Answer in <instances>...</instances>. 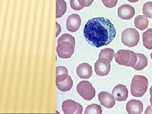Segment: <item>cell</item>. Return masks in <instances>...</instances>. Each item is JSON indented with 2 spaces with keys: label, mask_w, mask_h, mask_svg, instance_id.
<instances>
[{
  "label": "cell",
  "mask_w": 152,
  "mask_h": 114,
  "mask_svg": "<svg viewBox=\"0 0 152 114\" xmlns=\"http://www.w3.org/2000/svg\"><path fill=\"white\" fill-rule=\"evenodd\" d=\"M117 31L108 18L96 17L88 21L84 29V36L89 45L100 48L109 45L115 39Z\"/></svg>",
  "instance_id": "6da1fadb"
},
{
  "label": "cell",
  "mask_w": 152,
  "mask_h": 114,
  "mask_svg": "<svg viewBox=\"0 0 152 114\" xmlns=\"http://www.w3.org/2000/svg\"><path fill=\"white\" fill-rule=\"evenodd\" d=\"M75 41L74 36L64 34L59 37L56 47L57 55L61 58H69L74 52Z\"/></svg>",
  "instance_id": "7a4b0ae2"
},
{
  "label": "cell",
  "mask_w": 152,
  "mask_h": 114,
  "mask_svg": "<svg viewBox=\"0 0 152 114\" xmlns=\"http://www.w3.org/2000/svg\"><path fill=\"white\" fill-rule=\"evenodd\" d=\"M148 81L143 75L133 77L131 85V93L135 97H142L147 91Z\"/></svg>",
  "instance_id": "3957f363"
},
{
  "label": "cell",
  "mask_w": 152,
  "mask_h": 114,
  "mask_svg": "<svg viewBox=\"0 0 152 114\" xmlns=\"http://www.w3.org/2000/svg\"><path fill=\"white\" fill-rule=\"evenodd\" d=\"M114 57L117 64L126 67H132L137 60L136 53L130 50H119L114 55Z\"/></svg>",
  "instance_id": "277c9868"
},
{
  "label": "cell",
  "mask_w": 152,
  "mask_h": 114,
  "mask_svg": "<svg viewBox=\"0 0 152 114\" xmlns=\"http://www.w3.org/2000/svg\"><path fill=\"white\" fill-rule=\"evenodd\" d=\"M122 43L129 48L137 46L140 41V34L136 29L128 28L125 29L121 35Z\"/></svg>",
  "instance_id": "5b68a950"
},
{
  "label": "cell",
  "mask_w": 152,
  "mask_h": 114,
  "mask_svg": "<svg viewBox=\"0 0 152 114\" xmlns=\"http://www.w3.org/2000/svg\"><path fill=\"white\" fill-rule=\"evenodd\" d=\"M77 91L83 99L87 101L91 100L96 94V91L93 85L90 82L87 81H83L78 84Z\"/></svg>",
  "instance_id": "8992f818"
},
{
  "label": "cell",
  "mask_w": 152,
  "mask_h": 114,
  "mask_svg": "<svg viewBox=\"0 0 152 114\" xmlns=\"http://www.w3.org/2000/svg\"><path fill=\"white\" fill-rule=\"evenodd\" d=\"M83 106L71 100H67L62 103V110L65 114H81Z\"/></svg>",
  "instance_id": "52a82bcc"
},
{
  "label": "cell",
  "mask_w": 152,
  "mask_h": 114,
  "mask_svg": "<svg viewBox=\"0 0 152 114\" xmlns=\"http://www.w3.org/2000/svg\"><path fill=\"white\" fill-rule=\"evenodd\" d=\"M73 81L69 75H64L56 77V85L57 88L62 92L70 91L73 87Z\"/></svg>",
  "instance_id": "ba28073f"
},
{
  "label": "cell",
  "mask_w": 152,
  "mask_h": 114,
  "mask_svg": "<svg viewBox=\"0 0 152 114\" xmlns=\"http://www.w3.org/2000/svg\"><path fill=\"white\" fill-rule=\"evenodd\" d=\"M112 95L117 102L126 101L128 98V89L125 85H118L113 88Z\"/></svg>",
  "instance_id": "9c48e42d"
},
{
  "label": "cell",
  "mask_w": 152,
  "mask_h": 114,
  "mask_svg": "<svg viewBox=\"0 0 152 114\" xmlns=\"http://www.w3.org/2000/svg\"><path fill=\"white\" fill-rule=\"evenodd\" d=\"M81 25V18L77 14H71L67 20V29L69 32H75L79 29Z\"/></svg>",
  "instance_id": "30bf717a"
},
{
  "label": "cell",
  "mask_w": 152,
  "mask_h": 114,
  "mask_svg": "<svg viewBox=\"0 0 152 114\" xmlns=\"http://www.w3.org/2000/svg\"><path fill=\"white\" fill-rule=\"evenodd\" d=\"M98 100L102 105L107 108H112L115 105L114 98L107 91L100 92L98 94Z\"/></svg>",
  "instance_id": "8fae6325"
},
{
  "label": "cell",
  "mask_w": 152,
  "mask_h": 114,
  "mask_svg": "<svg viewBox=\"0 0 152 114\" xmlns=\"http://www.w3.org/2000/svg\"><path fill=\"white\" fill-rule=\"evenodd\" d=\"M135 15V10L129 5H123L118 9L119 17L123 20H129Z\"/></svg>",
  "instance_id": "7c38bea8"
},
{
  "label": "cell",
  "mask_w": 152,
  "mask_h": 114,
  "mask_svg": "<svg viewBox=\"0 0 152 114\" xmlns=\"http://www.w3.org/2000/svg\"><path fill=\"white\" fill-rule=\"evenodd\" d=\"M143 110V103L137 100H130L126 104V110L129 114H140Z\"/></svg>",
  "instance_id": "4fadbf2b"
},
{
  "label": "cell",
  "mask_w": 152,
  "mask_h": 114,
  "mask_svg": "<svg viewBox=\"0 0 152 114\" xmlns=\"http://www.w3.org/2000/svg\"><path fill=\"white\" fill-rule=\"evenodd\" d=\"M76 72H77V75L81 79H88L91 77L93 70L90 65L87 63H83L77 67Z\"/></svg>",
  "instance_id": "5bb4252c"
},
{
  "label": "cell",
  "mask_w": 152,
  "mask_h": 114,
  "mask_svg": "<svg viewBox=\"0 0 152 114\" xmlns=\"http://www.w3.org/2000/svg\"><path fill=\"white\" fill-rule=\"evenodd\" d=\"M111 66L110 64H105L104 62L98 60L94 64V70L97 75L104 77L107 75L110 71Z\"/></svg>",
  "instance_id": "9a60e30c"
},
{
  "label": "cell",
  "mask_w": 152,
  "mask_h": 114,
  "mask_svg": "<svg viewBox=\"0 0 152 114\" xmlns=\"http://www.w3.org/2000/svg\"><path fill=\"white\" fill-rule=\"evenodd\" d=\"M114 55L115 53L112 48H107L103 49L99 54L98 60L105 64H110L112 60Z\"/></svg>",
  "instance_id": "2e32d148"
},
{
  "label": "cell",
  "mask_w": 152,
  "mask_h": 114,
  "mask_svg": "<svg viewBox=\"0 0 152 114\" xmlns=\"http://www.w3.org/2000/svg\"><path fill=\"white\" fill-rule=\"evenodd\" d=\"M137 60L134 66L132 67L133 69L138 71L143 70L146 67L148 66V58L145 55L141 53H136Z\"/></svg>",
  "instance_id": "e0dca14e"
},
{
  "label": "cell",
  "mask_w": 152,
  "mask_h": 114,
  "mask_svg": "<svg viewBox=\"0 0 152 114\" xmlns=\"http://www.w3.org/2000/svg\"><path fill=\"white\" fill-rule=\"evenodd\" d=\"M134 26L137 29L144 31L148 28L149 21L146 15H138L134 19Z\"/></svg>",
  "instance_id": "ac0fdd59"
},
{
  "label": "cell",
  "mask_w": 152,
  "mask_h": 114,
  "mask_svg": "<svg viewBox=\"0 0 152 114\" xmlns=\"http://www.w3.org/2000/svg\"><path fill=\"white\" fill-rule=\"evenodd\" d=\"M67 9V3L64 0H56V18L63 17Z\"/></svg>",
  "instance_id": "d6986e66"
},
{
  "label": "cell",
  "mask_w": 152,
  "mask_h": 114,
  "mask_svg": "<svg viewBox=\"0 0 152 114\" xmlns=\"http://www.w3.org/2000/svg\"><path fill=\"white\" fill-rule=\"evenodd\" d=\"M143 46L148 50H152V29H147L143 34Z\"/></svg>",
  "instance_id": "ffe728a7"
},
{
  "label": "cell",
  "mask_w": 152,
  "mask_h": 114,
  "mask_svg": "<svg viewBox=\"0 0 152 114\" xmlns=\"http://www.w3.org/2000/svg\"><path fill=\"white\" fill-rule=\"evenodd\" d=\"M85 113L86 114H101L102 113V109L101 106L93 104L88 105L86 107Z\"/></svg>",
  "instance_id": "44dd1931"
},
{
  "label": "cell",
  "mask_w": 152,
  "mask_h": 114,
  "mask_svg": "<svg viewBox=\"0 0 152 114\" xmlns=\"http://www.w3.org/2000/svg\"><path fill=\"white\" fill-rule=\"evenodd\" d=\"M70 5L72 9L79 11L86 6L85 0H70Z\"/></svg>",
  "instance_id": "7402d4cb"
},
{
  "label": "cell",
  "mask_w": 152,
  "mask_h": 114,
  "mask_svg": "<svg viewBox=\"0 0 152 114\" xmlns=\"http://www.w3.org/2000/svg\"><path fill=\"white\" fill-rule=\"evenodd\" d=\"M143 13L148 18H152V2L148 1L143 7Z\"/></svg>",
  "instance_id": "603a6c76"
},
{
  "label": "cell",
  "mask_w": 152,
  "mask_h": 114,
  "mask_svg": "<svg viewBox=\"0 0 152 114\" xmlns=\"http://www.w3.org/2000/svg\"><path fill=\"white\" fill-rule=\"evenodd\" d=\"M69 72L66 67L64 66H58L56 67V77L64 75H68Z\"/></svg>",
  "instance_id": "cb8c5ba5"
},
{
  "label": "cell",
  "mask_w": 152,
  "mask_h": 114,
  "mask_svg": "<svg viewBox=\"0 0 152 114\" xmlns=\"http://www.w3.org/2000/svg\"><path fill=\"white\" fill-rule=\"evenodd\" d=\"M104 6L107 8H113L117 4L118 0H101Z\"/></svg>",
  "instance_id": "d4e9b609"
},
{
  "label": "cell",
  "mask_w": 152,
  "mask_h": 114,
  "mask_svg": "<svg viewBox=\"0 0 152 114\" xmlns=\"http://www.w3.org/2000/svg\"><path fill=\"white\" fill-rule=\"evenodd\" d=\"M146 114H151L152 113V105H150L148 106L146 108V110L145 112Z\"/></svg>",
  "instance_id": "484cf974"
},
{
  "label": "cell",
  "mask_w": 152,
  "mask_h": 114,
  "mask_svg": "<svg viewBox=\"0 0 152 114\" xmlns=\"http://www.w3.org/2000/svg\"><path fill=\"white\" fill-rule=\"evenodd\" d=\"M86 1V6L85 7H89L93 3L94 0H85Z\"/></svg>",
  "instance_id": "4316f807"
},
{
  "label": "cell",
  "mask_w": 152,
  "mask_h": 114,
  "mask_svg": "<svg viewBox=\"0 0 152 114\" xmlns=\"http://www.w3.org/2000/svg\"><path fill=\"white\" fill-rule=\"evenodd\" d=\"M127 1L131 3H136L139 1V0H127Z\"/></svg>",
  "instance_id": "83f0119b"
},
{
  "label": "cell",
  "mask_w": 152,
  "mask_h": 114,
  "mask_svg": "<svg viewBox=\"0 0 152 114\" xmlns=\"http://www.w3.org/2000/svg\"><path fill=\"white\" fill-rule=\"evenodd\" d=\"M150 95H151V97H150V102L151 105H152V94Z\"/></svg>",
  "instance_id": "f1b7e54d"
},
{
  "label": "cell",
  "mask_w": 152,
  "mask_h": 114,
  "mask_svg": "<svg viewBox=\"0 0 152 114\" xmlns=\"http://www.w3.org/2000/svg\"><path fill=\"white\" fill-rule=\"evenodd\" d=\"M150 94H152V86H151V87L150 88Z\"/></svg>",
  "instance_id": "f546056e"
},
{
  "label": "cell",
  "mask_w": 152,
  "mask_h": 114,
  "mask_svg": "<svg viewBox=\"0 0 152 114\" xmlns=\"http://www.w3.org/2000/svg\"><path fill=\"white\" fill-rule=\"evenodd\" d=\"M150 58H151V60H152V52H151V54H150Z\"/></svg>",
  "instance_id": "4dcf8cb0"
},
{
  "label": "cell",
  "mask_w": 152,
  "mask_h": 114,
  "mask_svg": "<svg viewBox=\"0 0 152 114\" xmlns=\"http://www.w3.org/2000/svg\"></svg>",
  "instance_id": "1f68e13d"
}]
</instances>
